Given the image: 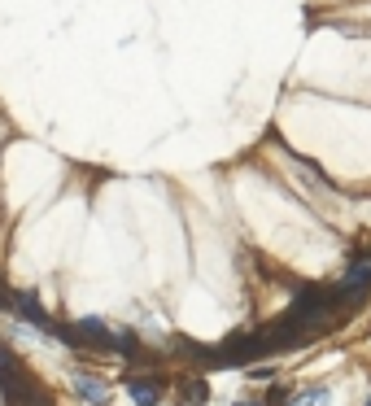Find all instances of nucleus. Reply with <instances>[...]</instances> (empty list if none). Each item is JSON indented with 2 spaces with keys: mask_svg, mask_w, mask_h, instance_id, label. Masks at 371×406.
<instances>
[{
  "mask_svg": "<svg viewBox=\"0 0 371 406\" xmlns=\"http://www.w3.org/2000/svg\"><path fill=\"white\" fill-rule=\"evenodd\" d=\"M371 284V258H363V262H354L350 267V276L341 280V297H358Z\"/></svg>",
  "mask_w": 371,
  "mask_h": 406,
  "instance_id": "1",
  "label": "nucleus"
},
{
  "mask_svg": "<svg viewBox=\"0 0 371 406\" xmlns=\"http://www.w3.org/2000/svg\"><path fill=\"white\" fill-rule=\"evenodd\" d=\"M75 389H79V398H83V402H92V406H105V402H110V389H105L101 380H92V376H79V380H75Z\"/></svg>",
  "mask_w": 371,
  "mask_h": 406,
  "instance_id": "2",
  "label": "nucleus"
},
{
  "mask_svg": "<svg viewBox=\"0 0 371 406\" xmlns=\"http://www.w3.org/2000/svg\"><path fill=\"white\" fill-rule=\"evenodd\" d=\"M127 389H131V398H136L140 406H158L162 402V389L153 385V380H131Z\"/></svg>",
  "mask_w": 371,
  "mask_h": 406,
  "instance_id": "3",
  "label": "nucleus"
},
{
  "mask_svg": "<svg viewBox=\"0 0 371 406\" xmlns=\"http://www.w3.org/2000/svg\"><path fill=\"white\" fill-rule=\"evenodd\" d=\"M184 398L193 402V406H206V398H210V385H206V380H188V385H184Z\"/></svg>",
  "mask_w": 371,
  "mask_h": 406,
  "instance_id": "4",
  "label": "nucleus"
},
{
  "mask_svg": "<svg viewBox=\"0 0 371 406\" xmlns=\"http://www.w3.org/2000/svg\"><path fill=\"white\" fill-rule=\"evenodd\" d=\"M315 402H323V389H310V393H302V398H293L289 406H315Z\"/></svg>",
  "mask_w": 371,
  "mask_h": 406,
  "instance_id": "5",
  "label": "nucleus"
},
{
  "mask_svg": "<svg viewBox=\"0 0 371 406\" xmlns=\"http://www.w3.org/2000/svg\"><path fill=\"white\" fill-rule=\"evenodd\" d=\"M236 406H258V402H236Z\"/></svg>",
  "mask_w": 371,
  "mask_h": 406,
  "instance_id": "6",
  "label": "nucleus"
},
{
  "mask_svg": "<svg viewBox=\"0 0 371 406\" xmlns=\"http://www.w3.org/2000/svg\"><path fill=\"white\" fill-rule=\"evenodd\" d=\"M367 406H371V402H367Z\"/></svg>",
  "mask_w": 371,
  "mask_h": 406,
  "instance_id": "7",
  "label": "nucleus"
}]
</instances>
